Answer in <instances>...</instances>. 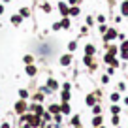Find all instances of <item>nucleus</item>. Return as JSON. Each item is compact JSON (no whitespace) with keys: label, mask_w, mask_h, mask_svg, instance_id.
I'll list each match as a JSON object with an SVG mask.
<instances>
[{"label":"nucleus","mask_w":128,"mask_h":128,"mask_svg":"<svg viewBox=\"0 0 128 128\" xmlns=\"http://www.w3.org/2000/svg\"><path fill=\"white\" fill-rule=\"evenodd\" d=\"M117 38H119V28H117V26H109L108 32L102 34V42H104V45L111 44V42H117Z\"/></svg>","instance_id":"nucleus-1"},{"label":"nucleus","mask_w":128,"mask_h":128,"mask_svg":"<svg viewBox=\"0 0 128 128\" xmlns=\"http://www.w3.org/2000/svg\"><path fill=\"white\" fill-rule=\"evenodd\" d=\"M58 64L62 66V68H68V66H72V64H74V53H64V55H60Z\"/></svg>","instance_id":"nucleus-2"},{"label":"nucleus","mask_w":128,"mask_h":128,"mask_svg":"<svg viewBox=\"0 0 128 128\" xmlns=\"http://www.w3.org/2000/svg\"><path fill=\"white\" fill-rule=\"evenodd\" d=\"M56 10H58V13H60V17H70V4L66 2V0H58L56 2Z\"/></svg>","instance_id":"nucleus-3"},{"label":"nucleus","mask_w":128,"mask_h":128,"mask_svg":"<svg viewBox=\"0 0 128 128\" xmlns=\"http://www.w3.org/2000/svg\"><path fill=\"white\" fill-rule=\"evenodd\" d=\"M83 64L90 70V72H94L96 66H98V64H96V60H94V56H88V55H83Z\"/></svg>","instance_id":"nucleus-4"},{"label":"nucleus","mask_w":128,"mask_h":128,"mask_svg":"<svg viewBox=\"0 0 128 128\" xmlns=\"http://www.w3.org/2000/svg\"><path fill=\"white\" fill-rule=\"evenodd\" d=\"M104 47H106V53H109V55H113V56H117V55H119V53H120L119 45H117L115 42H111V44H106Z\"/></svg>","instance_id":"nucleus-5"},{"label":"nucleus","mask_w":128,"mask_h":128,"mask_svg":"<svg viewBox=\"0 0 128 128\" xmlns=\"http://www.w3.org/2000/svg\"><path fill=\"white\" fill-rule=\"evenodd\" d=\"M83 53H85V55H88V56H96L98 49H96V45H94V44L87 42V44H85V47H83Z\"/></svg>","instance_id":"nucleus-6"},{"label":"nucleus","mask_w":128,"mask_h":128,"mask_svg":"<svg viewBox=\"0 0 128 128\" xmlns=\"http://www.w3.org/2000/svg\"><path fill=\"white\" fill-rule=\"evenodd\" d=\"M85 104H87L88 108H92L94 104H98V96H96V92H88V94L85 96Z\"/></svg>","instance_id":"nucleus-7"},{"label":"nucleus","mask_w":128,"mask_h":128,"mask_svg":"<svg viewBox=\"0 0 128 128\" xmlns=\"http://www.w3.org/2000/svg\"><path fill=\"white\" fill-rule=\"evenodd\" d=\"M28 109H30V113H36V115H44V106L42 104H38V102H34V104H30L28 106Z\"/></svg>","instance_id":"nucleus-8"},{"label":"nucleus","mask_w":128,"mask_h":128,"mask_svg":"<svg viewBox=\"0 0 128 128\" xmlns=\"http://www.w3.org/2000/svg\"><path fill=\"white\" fill-rule=\"evenodd\" d=\"M26 109H28V106H26V102H24V100H19V102L15 104V111L19 113V115L26 113Z\"/></svg>","instance_id":"nucleus-9"},{"label":"nucleus","mask_w":128,"mask_h":128,"mask_svg":"<svg viewBox=\"0 0 128 128\" xmlns=\"http://www.w3.org/2000/svg\"><path fill=\"white\" fill-rule=\"evenodd\" d=\"M60 26H62V30H72V17H62Z\"/></svg>","instance_id":"nucleus-10"},{"label":"nucleus","mask_w":128,"mask_h":128,"mask_svg":"<svg viewBox=\"0 0 128 128\" xmlns=\"http://www.w3.org/2000/svg\"><path fill=\"white\" fill-rule=\"evenodd\" d=\"M119 13L122 17H128V0H122L119 4Z\"/></svg>","instance_id":"nucleus-11"},{"label":"nucleus","mask_w":128,"mask_h":128,"mask_svg":"<svg viewBox=\"0 0 128 128\" xmlns=\"http://www.w3.org/2000/svg\"><path fill=\"white\" fill-rule=\"evenodd\" d=\"M24 72H26V76L28 77H34L38 74V68L34 66V64H26V68H24Z\"/></svg>","instance_id":"nucleus-12"},{"label":"nucleus","mask_w":128,"mask_h":128,"mask_svg":"<svg viewBox=\"0 0 128 128\" xmlns=\"http://www.w3.org/2000/svg\"><path fill=\"white\" fill-rule=\"evenodd\" d=\"M70 17H72V19H76V17H79L81 15V8L79 6H70Z\"/></svg>","instance_id":"nucleus-13"},{"label":"nucleus","mask_w":128,"mask_h":128,"mask_svg":"<svg viewBox=\"0 0 128 128\" xmlns=\"http://www.w3.org/2000/svg\"><path fill=\"white\" fill-rule=\"evenodd\" d=\"M60 113H62V115H70V113H72L70 102H62V104H60Z\"/></svg>","instance_id":"nucleus-14"},{"label":"nucleus","mask_w":128,"mask_h":128,"mask_svg":"<svg viewBox=\"0 0 128 128\" xmlns=\"http://www.w3.org/2000/svg\"><path fill=\"white\" fill-rule=\"evenodd\" d=\"M45 85H47V87L51 88V90H56V88L60 87V85H58V81H56L55 77H49V79H47V83H45Z\"/></svg>","instance_id":"nucleus-15"},{"label":"nucleus","mask_w":128,"mask_h":128,"mask_svg":"<svg viewBox=\"0 0 128 128\" xmlns=\"http://www.w3.org/2000/svg\"><path fill=\"white\" fill-rule=\"evenodd\" d=\"M40 10H42L44 13H47V15H49V13L53 12V6H51V2H42V4H40Z\"/></svg>","instance_id":"nucleus-16"},{"label":"nucleus","mask_w":128,"mask_h":128,"mask_svg":"<svg viewBox=\"0 0 128 128\" xmlns=\"http://www.w3.org/2000/svg\"><path fill=\"white\" fill-rule=\"evenodd\" d=\"M10 21H12V24H13V26H19V24L23 23V17H21L19 13H13V15H12V19H10Z\"/></svg>","instance_id":"nucleus-17"},{"label":"nucleus","mask_w":128,"mask_h":128,"mask_svg":"<svg viewBox=\"0 0 128 128\" xmlns=\"http://www.w3.org/2000/svg\"><path fill=\"white\" fill-rule=\"evenodd\" d=\"M19 15L23 17V19H28V17L32 15V12H30V8H26V6H23V8L19 10Z\"/></svg>","instance_id":"nucleus-18"},{"label":"nucleus","mask_w":128,"mask_h":128,"mask_svg":"<svg viewBox=\"0 0 128 128\" xmlns=\"http://www.w3.org/2000/svg\"><path fill=\"white\" fill-rule=\"evenodd\" d=\"M102 124H104V117H102V115H94V117H92V126H102Z\"/></svg>","instance_id":"nucleus-19"},{"label":"nucleus","mask_w":128,"mask_h":128,"mask_svg":"<svg viewBox=\"0 0 128 128\" xmlns=\"http://www.w3.org/2000/svg\"><path fill=\"white\" fill-rule=\"evenodd\" d=\"M60 100L62 102H70L72 100V90H62L60 92Z\"/></svg>","instance_id":"nucleus-20"},{"label":"nucleus","mask_w":128,"mask_h":128,"mask_svg":"<svg viewBox=\"0 0 128 128\" xmlns=\"http://www.w3.org/2000/svg\"><path fill=\"white\" fill-rule=\"evenodd\" d=\"M47 111L51 113V115H56V113H60V104H51L47 108Z\"/></svg>","instance_id":"nucleus-21"},{"label":"nucleus","mask_w":128,"mask_h":128,"mask_svg":"<svg viewBox=\"0 0 128 128\" xmlns=\"http://www.w3.org/2000/svg\"><path fill=\"white\" fill-rule=\"evenodd\" d=\"M66 47H68V53H74L77 47H79V44H77V40H72V42H68V45H66Z\"/></svg>","instance_id":"nucleus-22"},{"label":"nucleus","mask_w":128,"mask_h":128,"mask_svg":"<svg viewBox=\"0 0 128 128\" xmlns=\"http://www.w3.org/2000/svg\"><path fill=\"white\" fill-rule=\"evenodd\" d=\"M109 100H111L113 104H119V102H120V92H119V90L111 92V96H109Z\"/></svg>","instance_id":"nucleus-23"},{"label":"nucleus","mask_w":128,"mask_h":128,"mask_svg":"<svg viewBox=\"0 0 128 128\" xmlns=\"http://www.w3.org/2000/svg\"><path fill=\"white\" fill-rule=\"evenodd\" d=\"M85 24H87L88 28H90V26H94V24H96V19H94L92 15H87V17H85Z\"/></svg>","instance_id":"nucleus-24"},{"label":"nucleus","mask_w":128,"mask_h":128,"mask_svg":"<svg viewBox=\"0 0 128 128\" xmlns=\"http://www.w3.org/2000/svg\"><path fill=\"white\" fill-rule=\"evenodd\" d=\"M23 62H24V66H26V64H34V55H30V53L24 55L23 56Z\"/></svg>","instance_id":"nucleus-25"},{"label":"nucleus","mask_w":128,"mask_h":128,"mask_svg":"<svg viewBox=\"0 0 128 128\" xmlns=\"http://www.w3.org/2000/svg\"><path fill=\"white\" fill-rule=\"evenodd\" d=\"M96 28H98V32H100V36H102V34H106V32H108L109 24H108V23H102V24H98Z\"/></svg>","instance_id":"nucleus-26"},{"label":"nucleus","mask_w":128,"mask_h":128,"mask_svg":"<svg viewBox=\"0 0 128 128\" xmlns=\"http://www.w3.org/2000/svg\"><path fill=\"white\" fill-rule=\"evenodd\" d=\"M45 100V94L44 92H36V94H34V102H38V104H42V102Z\"/></svg>","instance_id":"nucleus-27"},{"label":"nucleus","mask_w":128,"mask_h":128,"mask_svg":"<svg viewBox=\"0 0 128 128\" xmlns=\"http://www.w3.org/2000/svg\"><path fill=\"white\" fill-rule=\"evenodd\" d=\"M92 113H94V115H102V104H100V102L92 106Z\"/></svg>","instance_id":"nucleus-28"},{"label":"nucleus","mask_w":128,"mask_h":128,"mask_svg":"<svg viewBox=\"0 0 128 128\" xmlns=\"http://www.w3.org/2000/svg\"><path fill=\"white\" fill-rule=\"evenodd\" d=\"M113 58H115V56H113V55H109V53H104V58H102V60H104V64H108V66H109Z\"/></svg>","instance_id":"nucleus-29"},{"label":"nucleus","mask_w":128,"mask_h":128,"mask_svg":"<svg viewBox=\"0 0 128 128\" xmlns=\"http://www.w3.org/2000/svg\"><path fill=\"white\" fill-rule=\"evenodd\" d=\"M120 113V106L119 104H111V115H119Z\"/></svg>","instance_id":"nucleus-30"},{"label":"nucleus","mask_w":128,"mask_h":128,"mask_svg":"<svg viewBox=\"0 0 128 128\" xmlns=\"http://www.w3.org/2000/svg\"><path fill=\"white\" fill-rule=\"evenodd\" d=\"M53 119V115L49 111H44V115H42V120H44V122H49V120Z\"/></svg>","instance_id":"nucleus-31"},{"label":"nucleus","mask_w":128,"mask_h":128,"mask_svg":"<svg viewBox=\"0 0 128 128\" xmlns=\"http://www.w3.org/2000/svg\"><path fill=\"white\" fill-rule=\"evenodd\" d=\"M72 126H81V119H79V115H74V117H72Z\"/></svg>","instance_id":"nucleus-32"},{"label":"nucleus","mask_w":128,"mask_h":128,"mask_svg":"<svg viewBox=\"0 0 128 128\" xmlns=\"http://www.w3.org/2000/svg\"><path fill=\"white\" fill-rule=\"evenodd\" d=\"M119 49H120V51H128V38L119 44Z\"/></svg>","instance_id":"nucleus-33"},{"label":"nucleus","mask_w":128,"mask_h":128,"mask_svg":"<svg viewBox=\"0 0 128 128\" xmlns=\"http://www.w3.org/2000/svg\"><path fill=\"white\" fill-rule=\"evenodd\" d=\"M94 19H96V23H98V24H102V23H106V15H104V13H98V15H96V17H94Z\"/></svg>","instance_id":"nucleus-34"},{"label":"nucleus","mask_w":128,"mask_h":128,"mask_svg":"<svg viewBox=\"0 0 128 128\" xmlns=\"http://www.w3.org/2000/svg\"><path fill=\"white\" fill-rule=\"evenodd\" d=\"M51 30H55V32H58V30H62V26H60V21H55V23L51 24Z\"/></svg>","instance_id":"nucleus-35"},{"label":"nucleus","mask_w":128,"mask_h":128,"mask_svg":"<svg viewBox=\"0 0 128 128\" xmlns=\"http://www.w3.org/2000/svg\"><path fill=\"white\" fill-rule=\"evenodd\" d=\"M119 58L122 60V62H128V51H120L119 53Z\"/></svg>","instance_id":"nucleus-36"},{"label":"nucleus","mask_w":128,"mask_h":128,"mask_svg":"<svg viewBox=\"0 0 128 128\" xmlns=\"http://www.w3.org/2000/svg\"><path fill=\"white\" fill-rule=\"evenodd\" d=\"M53 120H55L56 126H58V124L62 122V113H56V115H53Z\"/></svg>","instance_id":"nucleus-37"},{"label":"nucleus","mask_w":128,"mask_h":128,"mask_svg":"<svg viewBox=\"0 0 128 128\" xmlns=\"http://www.w3.org/2000/svg\"><path fill=\"white\" fill-rule=\"evenodd\" d=\"M19 96H21V100H26V98H28V90H26V88H21Z\"/></svg>","instance_id":"nucleus-38"},{"label":"nucleus","mask_w":128,"mask_h":128,"mask_svg":"<svg viewBox=\"0 0 128 128\" xmlns=\"http://www.w3.org/2000/svg\"><path fill=\"white\" fill-rule=\"evenodd\" d=\"M117 88H119V92L126 90V83H124V81H119V85H117Z\"/></svg>","instance_id":"nucleus-39"},{"label":"nucleus","mask_w":128,"mask_h":128,"mask_svg":"<svg viewBox=\"0 0 128 128\" xmlns=\"http://www.w3.org/2000/svg\"><path fill=\"white\" fill-rule=\"evenodd\" d=\"M122 19H124V17L120 15V13H117V15L113 17V21H115V26H117V24H119V23H120V21H122Z\"/></svg>","instance_id":"nucleus-40"},{"label":"nucleus","mask_w":128,"mask_h":128,"mask_svg":"<svg viewBox=\"0 0 128 128\" xmlns=\"http://www.w3.org/2000/svg\"><path fill=\"white\" fill-rule=\"evenodd\" d=\"M115 72H117V68H113V66H108V70H106V74H108L109 77H111V76H113Z\"/></svg>","instance_id":"nucleus-41"},{"label":"nucleus","mask_w":128,"mask_h":128,"mask_svg":"<svg viewBox=\"0 0 128 128\" xmlns=\"http://www.w3.org/2000/svg\"><path fill=\"white\" fill-rule=\"evenodd\" d=\"M111 122L115 124V126H119V122H120V117H119V115H113V117H111Z\"/></svg>","instance_id":"nucleus-42"},{"label":"nucleus","mask_w":128,"mask_h":128,"mask_svg":"<svg viewBox=\"0 0 128 128\" xmlns=\"http://www.w3.org/2000/svg\"><path fill=\"white\" fill-rule=\"evenodd\" d=\"M40 92H44V94H49V92H53V90L47 87V85H44V87H40Z\"/></svg>","instance_id":"nucleus-43"},{"label":"nucleus","mask_w":128,"mask_h":128,"mask_svg":"<svg viewBox=\"0 0 128 128\" xmlns=\"http://www.w3.org/2000/svg\"><path fill=\"white\" fill-rule=\"evenodd\" d=\"M62 90H72V83H70V81L62 83Z\"/></svg>","instance_id":"nucleus-44"},{"label":"nucleus","mask_w":128,"mask_h":128,"mask_svg":"<svg viewBox=\"0 0 128 128\" xmlns=\"http://www.w3.org/2000/svg\"><path fill=\"white\" fill-rule=\"evenodd\" d=\"M66 2H68L70 6H79L81 4V0H66Z\"/></svg>","instance_id":"nucleus-45"},{"label":"nucleus","mask_w":128,"mask_h":128,"mask_svg":"<svg viewBox=\"0 0 128 128\" xmlns=\"http://www.w3.org/2000/svg\"><path fill=\"white\" fill-rule=\"evenodd\" d=\"M85 34H88V26H87V24L81 26V36H85Z\"/></svg>","instance_id":"nucleus-46"},{"label":"nucleus","mask_w":128,"mask_h":128,"mask_svg":"<svg viewBox=\"0 0 128 128\" xmlns=\"http://www.w3.org/2000/svg\"><path fill=\"white\" fill-rule=\"evenodd\" d=\"M102 83H104V85L109 83V76H108V74H104V76H102Z\"/></svg>","instance_id":"nucleus-47"},{"label":"nucleus","mask_w":128,"mask_h":128,"mask_svg":"<svg viewBox=\"0 0 128 128\" xmlns=\"http://www.w3.org/2000/svg\"><path fill=\"white\" fill-rule=\"evenodd\" d=\"M117 40H120V42H122V40H126V36H124V32H119V38H117Z\"/></svg>","instance_id":"nucleus-48"},{"label":"nucleus","mask_w":128,"mask_h":128,"mask_svg":"<svg viewBox=\"0 0 128 128\" xmlns=\"http://www.w3.org/2000/svg\"><path fill=\"white\" fill-rule=\"evenodd\" d=\"M0 128H12V126H10L8 122H4V124H2V126H0Z\"/></svg>","instance_id":"nucleus-49"},{"label":"nucleus","mask_w":128,"mask_h":128,"mask_svg":"<svg viewBox=\"0 0 128 128\" xmlns=\"http://www.w3.org/2000/svg\"><path fill=\"white\" fill-rule=\"evenodd\" d=\"M2 13H4V6L0 4V15H2Z\"/></svg>","instance_id":"nucleus-50"},{"label":"nucleus","mask_w":128,"mask_h":128,"mask_svg":"<svg viewBox=\"0 0 128 128\" xmlns=\"http://www.w3.org/2000/svg\"><path fill=\"white\" fill-rule=\"evenodd\" d=\"M124 104H126V106H128V96H126V98H124Z\"/></svg>","instance_id":"nucleus-51"},{"label":"nucleus","mask_w":128,"mask_h":128,"mask_svg":"<svg viewBox=\"0 0 128 128\" xmlns=\"http://www.w3.org/2000/svg\"><path fill=\"white\" fill-rule=\"evenodd\" d=\"M40 128H49V126H45V124H42V126H40Z\"/></svg>","instance_id":"nucleus-52"},{"label":"nucleus","mask_w":128,"mask_h":128,"mask_svg":"<svg viewBox=\"0 0 128 128\" xmlns=\"http://www.w3.org/2000/svg\"><path fill=\"white\" fill-rule=\"evenodd\" d=\"M2 2H4V4H6V2H12V0H2Z\"/></svg>","instance_id":"nucleus-53"},{"label":"nucleus","mask_w":128,"mask_h":128,"mask_svg":"<svg viewBox=\"0 0 128 128\" xmlns=\"http://www.w3.org/2000/svg\"><path fill=\"white\" fill-rule=\"evenodd\" d=\"M51 2H58V0H51Z\"/></svg>","instance_id":"nucleus-54"},{"label":"nucleus","mask_w":128,"mask_h":128,"mask_svg":"<svg viewBox=\"0 0 128 128\" xmlns=\"http://www.w3.org/2000/svg\"><path fill=\"white\" fill-rule=\"evenodd\" d=\"M74 128H81V126H74Z\"/></svg>","instance_id":"nucleus-55"}]
</instances>
